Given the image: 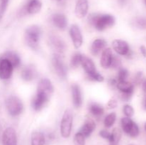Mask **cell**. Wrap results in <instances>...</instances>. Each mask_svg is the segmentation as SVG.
I'll return each mask as SVG.
<instances>
[{
    "label": "cell",
    "mask_w": 146,
    "mask_h": 145,
    "mask_svg": "<svg viewBox=\"0 0 146 145\" xmlns=\"http://www.w3.org/2000/svg\"><path fill=\"white\" fill-rule=\"evenodd\" d=\"M52 22L56 27L61 30H64L67 26V18L64 14H55L52 16Z\"/></svg>",
    "instance_id": "ac0fdd59"
},
{
    "label": "cell",
    "mask_w": 146,
    "mask_h": 145,
    "mask_svg": "<svg viewBox=\"0 0 146 145\" xmlns=\"http://www.w3.org/2000/svg\"><path fill=\"white\" fill-rule=\"evenodd\" d=\"M69 34L74 47L76 48H79L83 43V36L79 27L76 24L72 25L70 28Z\"/></svg>",
    "instance_id": "30bf717a"
},
{
    "label": "cell",
    "mask_w": 146,
    "mask_h": 145,
    "mask_svg": "<svg viewBox=\"0 0 146 145\" xmlns=\"http://www.w3.org/2000/svg\"><path fill=\"white\" fill-rule=\"evenodd\" d=\"M128 71H127L125 68H121L120 69H118V73L117 75V80L118 82H121V81H126L127 78H128Z\"/></svg>",
    "instance_id": "f546056e"
},
{
    "label": "cell",
    "mask_w": 146,
    "mask_h": 145,
    "mask_svg": "<svg viewBox=\"0 0 146 145\" xmlns=\"http://www.w3.org/2000/svg\"><path fill=\"white\" fill-rule=\"evenodd\" d=\"M9 0H0V18L2 17L8 6Z\"/></svg>",
    "instance_id": "8d00e7d4"
},
{
    "label": "cell",
    "mask_w": 146,
    "mask_h": 145,
    "mask_svg": "<svg viewBox=\"0 0 146 145\" xmlns=\"http://www.w3.org/2000/svg\"><path fill=\"white\" fill-rule=\"evenodd\" d=\"M142 79H143L142 72H137V74L135 75V80H134V81H135V83H137V84L140 83V82L142 81Z\"/></svg>",
    "instance_id": "ab89813d"
},
{
    "label": "cell",
    "mask_w": 146,
    "mask_h": 145,
    "mask_svg": "<svg viewBox=\"0 0 146 145\" xmlns=\"http://www.w3.org/2000/svg\"><path fill=\"white\" fill-rule=\"evenodd\" d=\"M45 136L41 132H34L31 136V145H44Z\"/></svg>",
    "instance_id": "cb8c5ba5"
},
{
    "label": "cell",
    "mask_w": 146,
    "mask_h": 145,
    "mask_svg": "<svg viewBox=\"0 0 146 145\" xmlns=\"http://www.w3.org/2000/svg\"><path fill=\"white\" fill-rule=\"evenodd\" d=\"M130 145H133V144H130Z\"/></svg>",
    "instance_id": "7dc6e473"
},
{
    "label": "cell",
    "mask_w": 146,
    "mask_h": 145,
    "mask_svg": "<svg viewBox=\"0 0 146 145\" xmlns=\"http://www.w3.org/2000/svg\"><path fill=\"white\" fill-rule=\"evenodd\" d=\"M135 26L141 29H146V17H138L135 21Z\"/></svg>",
    "instance_id": "d6a6232c"
},
{
    "label": "cell",
    "mask_w": 146,
    "mask_h": 145,
    "mask_svg": "<svg viewBox=\"0 0 146 145\" xmlns=\"http://www.w3.org/2000/svg\"><path fill=\"white\" fill-rule=\"evenodd\" d=\"M41 2L40 0H29L24 8L25 13L29 14H34L39 12L41 9Z\"/></svg>",
    "instance_id": "9a60e30c"
},
{
    "label": "cell",
    "mask_w": 146,
    "mask_h": 145,
    "mask_svg": "<svg viewBox=\"0 0 146 145\" xmlns=\"http://www.w3.org/2000/svg\"><path fill=\"white\" fill-rule=\"evenodd\" d=\"M71 95L74 107L79 108L82 105V95L79 85L77 84H73L71 85Z\"/></svg>",
    "instance_id": "7c38bea8"
},
{
    "label": "cell",
    "mask_w": 146,
    "mask_h": 145,
    "mask_svg": "<svg viewBox=\"0 0 146 145\" xmlns=\"http://www.w3.org/2000/svg\"><path fill=\"white\" fill-rule=\"evenodd\" d=\"M36 75V71L34 68L31 65H29V66L25 67L23 68L22 71H21V76L23 80L26 81H31L34 78Z\"/></svg>",
    "instance_id": "7402d4cb"
},
{
    "label": "cell",
    "mask_w": 146,
    "mask_h": 145,
    "mask_svg": "<svg viewBox=\"0 0 146 145\" xmlns=\"http://www.w3.org/2000/svg\"><path fill=\"white\" fill-rule=\"evenodd\" d=\"M117 105H118V102H117L115 98H112L108 101V104H107V108L108 109H113V108L116 107Z\"/></svg>",
    "instance_id": "f35d334b"
},
{
    "label": "cell",
    "mask_w": 146,
    "mask_h": 145,
    "mask_svg": "<svg viewBox=\"0 0 146 145\" xmlns=\"http://www.w3.org/2000/svg\"><path fill=\"white\" fill-rule=\"evenodd\" d=\"M122 136V132L119 128H115L111 132V139L109 140L110 145H118Z\"/></svg>",
    "instance_id": "484cf974"
},
{
    "label": "cell",
    "mask_w": 146,
    "mask_h": 145,
    "mask_svg": "<svg viewBox=\"0 0 146 145\" xmlns=\"http://www.w3.org/2000/svg\"><path fill=\"white\" fill-rule=\"evenodd\" d=\"M13 66L8 60L0 56V78L1 80H8L11 76Z\"/></svg>",
    "instance_id": "ba28073f"
},
{
    "label": "cell",
    "mask_w": 146,
    "mask_h": 145,
    "mask_svg": "<svg viewBox=\"0 0 146 145\" xmlns=\"http://www.w3.org/2000/svg\"><path fill=\"white\" fill-rule=\"evenodd\" d=\"M49 40L51 46L56 51L57 54L59 55V54L63 53L65 51V43H64V41L60 37H58V36L52 35L50 36Z\"/></svg>",
    "instance_id": "8fae6325"
},
{
    "label": "cell",
    "mask_w": 146,
    "mask_h": 145,
    "mask_svg": "<svg viewBox=\"0 0 146 145\" xmlns=\"http://www.w3.org/2000/svg\"><path fill=\"white\" fill-rule=\"evenodd\" d=\"M88 20L89 24L98 31H104L106 28L113 26L115 24V18L110 14H91Z\"/></svg>",
    "instance_id": "6da1fadb"
},
{
    "label": "cell",
    "mask_w": 146,
    "mask_h": 145,
    "mask_svg": "<svg viewBox=\"0 0 146 145\" xmlns=\"http://www.w3.org/2000/svg\"><path fill=\"white\" fill-rule=\"evenodd\" d=\"M142 88H143V90L146 93V79L144 80L142 82Z\"/></svg>",
    "instance_id": "7bdbcfd3"
},
{
    "label": "cell",
    "mask_w": 146,
    "mask_h": 145,
    "mask_svg": "<svg viewBox=\"0 0 146 145\" xmlns=\"http://www.w3.org/2000/svg\"><path fill=\"white\" fill-rule=\"evenodd\" d=\"M1 57L8 60L11 63L13 68H17V67H19L20 65L21 60H20L19 56L15 52H13V51H7L5 53L3 54Z\"/></svg>",
    "instance_id": "ffe728a7"
},
{
    "label": "cell",
    "mask_w": 146,
    "mask_h": 145,
    "mask_svg": "<svg viewBox=\"0 0 146 145\" xmlns=\"http://www.w3.org/2000/svg\"><path fill=\"white\" fill-rule=\"evenodd\" d=\"M88 78H89V80L94 81H97V82H103L104 80V78L103 75H101V74L98 72H95L94 73L91 74V75H88Z\"/></svg>",
    "instance_id": "e575fe53"
},
{
    "label": "cell",
    "mask_w": 146,
    "mask_h": 145,
    "mask_svg": "<svg viewBox=\"0 0 146 145\" xmlns=\"http://www.w3.org/2000/svg\"><path fill=\"white\" fill-rule=\"evenodd\" d=\"M134 122L130 117H123L121 119V126L123 132L126 134L128 135L133 125Z\"/></svg>",
    "instance_id": "4316f807"
},
{
    "label": "cell",
    "mask_w": 146,
    "mask_h": 145,
    "mask_svg": "<svg viewBox=\"0 0 146 145\" xmlns=\"http://www.w3.org/2000/svg\"><path fill=\"white\" fill-rule=\"evenodd\" d=\"M49 98V95L43 93V92H37L36 95L34 97L31 102V106H32L33 109L35 111H40L41 109H42L46 104L48 102Z\"/></svg>",
    "instance_id": "52a82bcc"
},
{
    "label": "cell",
    "mask_w": 146,
    "mask_h": 145,
    "mask_svg": "<svg viewBox=\"0 0 146 145\" xmlns=\"http://www.w3.org/2000/svg\"><path fill=\"white\" fill-rule=\"evenodd\" d=\"M113 53L110 48H105L103 51L101 58V65L104 68H108L111 66V60H112Z\"/></svg>",
    "instance_id": "d6986e66"
},
{
    "label": "cell",
    "mask_w": 146,
    "mask_h": 145,
    "mask_svg": "<svg viewBox=\"0 0 146 145\" xmlns=\"http://www.w3.org/2000/svg\"><path fill=\"white\" fill-rule=\"evenodd\" d=\"M145 131H146V122H145Z\"/></svg>",
    "instance_id": "f6af8a7d"
},
{
    "label": "cell",
    "mask_w": 146,
    "mask_h": 145,
    "mask_svg": "<svg viewBox=\"0 0 146 145\" xmlns=\"http://www.w3.org/2000/svg\"><path fill=\"white\" fill-rule=\"evenodd\" d=\"M99 135L103 137L104 139H107V140L109 141L111 139V133L109 132L108 131L106 130V129H103V130L100 131L99 132Z\"/></svg>",
    "instance_id": "74e56055"
},
{
    "label": "cell",
    "mask_w": 146,
    "mask_h": 145,
    "mask_svg": "<svg viewBox=\"0 0 146 145\" xmlns=\"http://www.w3.org/2000/svg\"><path fill=\"white\" fill-rule=\"evenodd\" d=\"M7 111L11 116L20 115L23 110V104L20 99L14 95H10L6 100Z\"/></svg>",
    "instance_id": "277c9868"
},
{
    "label": "cell",
    "mask_w": 146,
    "mask_h": 145,
    "mask_svg": "<svg viewBox=\"0 0 146 145\" xmlns=\"http://www.w3.org/2000/svg\"><path fill=\"white\" fill-rule=\"evenodd\" d=\"M139 133H140L139 127H138V125H137L135 122H134L132 128H131V131H130L129 134H128V136H130L131 137L135 138V137H137V136L139 135Z\"/></svg>",
    "instance_id": "836d02e7"
},
{
    "label": "cell",
    "mask_w": 146,
    "mask_h": 145,
    "mask_svg": "<svg viewBox=\"0 0 146 145\" xmlns=\"http://www.w3.org/2000/svg\"><path fill=\"white\" fill-rule=\"evenodd\" d=\"M88 110L94 116L96 117H101L104 112V107L96 102H91L88 106Z\"/></svg>",
    "instance_id": "d4e9b609"
},
{
    "label": "cell",
    "mask_w": 146,
    "mask_h": 145,
    "mask_svg": "<svg viewBox=\"0 0 146 145\" xmlns=\"http://www.w3.org/2000/svg\"><path fill=\"white\" fill-rule=\"evenodd\" d=\"M121 65H122V63H121V58L117 55H113L110 67L114 68V69H120L121 68Z\"/></svg>",
    "instance_id": "1f68e13d"
},
{
    "label": "cell",
    "mask_w": 146,
    "mask_h": 145,
    "mask_svg": "<svg viewBox=\"0 0 146 145\" xmlns=\"http://www.w3.org/2000/svg\"><path fill=\"white\" fill-rule=\"evenodd\" d=\"M123 112L127 117L131 118L134 115V109L131 105H126L123 107Z\"/></svg>",
    "instance_id": "d590c367"
},
{
    "label": "cell",
    "mask_w": 146,
    "mask_h": 145,
    "mask_svg": "<svg viewBox=\"0 0 146 145\" xmlns=\"http://www.w3.org/2000/svg\"><path fill=\"white\" fill-rule=\"evenodd\" d=\"M117 88L121 92V93H133L134 91V86L133 84L128 81L118 82L116 85Z\"/></svg>",
    "instance_id": "603a6c76"
},
{
    "label": "cell",
    "mask_w": 146,
    "mask_h": 145,
    "mask_svg": "<svg viewBox=\"0 0 146 145\" xmlns=\"http://www.w3.org/2000/svg\"><path fill=\"white\" fill-rule=\"evenodd\" d=\"M2 144L17 145V133L14 128L8 127L3 132Z\"/></svg>",
    "instance_id": "9c48e42d"
},
{
    "label": "cell",
    "mask_w": 146,
    "mask_h": 145,
    "mask_svg": "<svg viewBox=\"0 0 146 145\" xmlns=\"http://www.w3.org/2000/svg\"><path fill=\"white\" fill-rule=\"evenodd\" d=\"M41 34V28L38 26L33 25L27 28L25 32V40L27 45L32 49L36 50L38 48Z\"/></svg>",
    "instance_id": "7a4b0ae2"
},
{
    "label": "cell",
    "mask_w": 146,
    "mask_h": 145,
    "mask_svg": "<svg viewBox=\"0 0 146 145\" xmlns=\"http://www.w3.org/2000/svg\"><path fill=\"white\" fill-rule=\"evenodd\" d=\"M106 45V42L105 40L101 38L96 39L91 45V53L93 55H97L101 53V51H104Z\"/></svg>",
    "instance_id": "44dd1931"
},
{
    "label": "cell",
    "mask_w": 146,
    "mask_h": 145,
    "mask_svg": "<svg viewBox=\"0 0 146 145\" xmlns=\"http://www.w3.org/2000/svg\"><path fill=\"white\" fill-rule=\"evenodd\" d=\"M96 129V123L92 119L87 118L85 122L80 129L79 132L82 134L85 137H88Z\"/></svg>",
    "instance_id": "2e32d148"
},
{
    "label": "cell",
    "mask_w": 146,
    "mask_h": 145,
    "mask_svg": "<svg viewBox=\"0 0 146 145\" xmlns=\"http://www.w3.org/2000/svg\"><path fill=\"white\" fill-rule=\"evenodd\" d=\"M85 136L80 133L79 132H77L74 137V145H85Z\"/></svg>",
    "instance_id": "4dcf8cb0"
},
{
    "label": "cell",
    "mask_w": 146,
    "mask_h": 145,
    "mask_svg": "<svg viewBox=\"0 0 146 145\" xmlns=\"http://www.w3.org/2000/svg\"><path fill=\"white\" fill-rule=\"evenodd\" d=\"M116 119V115L115 112H111V114L107 115L104 119V125L106 127L110 128L113 125Z\"/></svg>",
    "instance_id": "83f0119b"
},
{
    "label": "cell",
    "mask_w": 146,
    "mask_h": 145,
    "mask_svg": "<svg viewBox=\"0 0 146 145\" xmlns=\"http://www.w3.org/2000/svg\"><path fill=\"white\" fill-rule=\"evenodd\" d=\"M37 92H43L51 96L54 92V87L51 81L47 78H43L39 81L37 88Z\"/></svg>",
    "instance_id": "4fadbf2b"
},
{
    "label": "cell",
    "mask_w": 146,
    "mask_h": 145,
    "mask_svg": "<svg viewBox=\"0 0 146 145\" xmlns=\"http://www.w3.org/2000/svg\"><path fill=\"white\" fill-rule=\"evenodd\" d=\"M88 3L87 0H77L75 7V14L78 18H84L88 13Z\"/></svg>",
    "instance_id": "5bb4252c"
},
{
    "label": "cell",
    "mask_w": 146,
    "mask_h": 145,
    "mask_svg": "<svg viewBox=\"0 0 146 145\" xmlns=\"http://www.w3.org/2000/svg\"><path fill=\"white\" fill-rule=\"evenodd\" d=\"M81 58L82 55L79 53H76L75 54H74L71 59V66L74 68L78 67V65L81 64Z\"/></svg>",
    "instance_id": "f1b7e54d"
},
{
    "label": "cell",
    "mask_w": 146,
    "mask_h": 145,
    "mask_svg": "<svg viewBox=\"0 0 146 145\" xmlns=\"http://www.w3.org/2000/svg\"><path fill=\"white\" fill-rule=\"evenodd\" d=\"M73 113L70 109H66L63 115L60 125L61 136L64 138H68L71 135L73 125Z\"/></svg>",
    "instance_id": "3957f363"
},
{
    "label": "cell",
    "mask_w": 146,
    "mask_h": 145,
    "mask_svg": "<svg viewBox=\"0 0 146 145\" xmlns=\"http://www.w3.org/2000/svg\"><path fill=\"white\" fill-rule=\"evenodd\" d=\"M144 1H145V5H146V0H144Z\"/></svg>",
    "instance_id": "bcb514c9"
},
{
    "label": "cell",
    "mask_w": 146,
    "mask_h": 145,
    "mask_svg": "<svg viewBox=\"0 0 146 145\" xmlns=\"http://www.w3.org/2000/svg\"><path fill=\"white\" fill-rule=\"evenodd\" d=\"M81 64L85 72H86L87 75H91V74L94 73L97 71L96 69L95 64L93 62L92 60L88 58V57L86 56V55H82Z\"/></svg>",
    "instance_id": "e0dca14e"
},
{
    "label": "cell",
    "mask_w": 146,
    "mask_h": 145,
    "mask_svg": "<svg viewBox=\"0 0 146 145\" xmlns=\"http://www.w3.org/2000/svg\"><path fill=\"white\" fill-rule=\"evenodd\" d=\"M144 108L146 109V98H145V101H144Z\"/></svg>",
    "instance_id": "ee69618b"
},
{
    "label": "cell",
    "mask_w": 146,
    "mask_h": 145,
    "mask_svg": "<svg viewBox=\"0 0 146 145\" xmlns=\"http://www.w3.org/2000/svg\"><path fill=\"white\" fill-rule=\"evenodd\" d=\"M140 51H141V54L143 55V57L146 58V47L145 45H141V46L140 47Z\"/></svg>",
    "instance_id": "b9f144b4"
},
{
    "label": "cell",
    "mask_w": 146,
    "mask_h": 145,
    "mask_svg": "<svg viewBox=\"0 0 146 145\" xmlns=\"http://www.w3.org/2000/svg\"><path fill=\"white\" fill-rule=\"evenodd\" d=\"M52 64L58 76L61 79H65L67 73L66 68L60 55L55 54L54 55L52 58Z\"/></svg>",
    "instance_id": "5b68a950"
},
{
    "label": "cell",
    "mask_w": 146,
    "mask_h": 145,
    "mask_svg": "<svg viewBox=\"0 0 146 145\" xmlns=\"http://www.w3.org/2000/svg\"><path fill=\"white\" fill-rule=\"evenodd\" d=\"M113 48L115 52L119 55L130 56L131 55V51L129 45L126 41L121 39H115L112 43Z\"/></svg>",
    "instance_id": "8992f818"
},
{
    "label": "cell",
    "mask_w": 146,
    "mask_h": 145,
    "mask_svg": "<svg viewBox=\"0 0 146 145\" xmlns=\"http://www.w3.org/2000/svg\"><path fill=\"white\" fill-rule=\"evenodd\" d=\"M108 83H109V85H111V86L115 87L116 86L117 83H118V80L115 79H110L109 80H108Z\"/></svg>",
    "instance_id": "60d3db41"
}]
</instances>
